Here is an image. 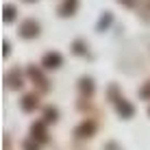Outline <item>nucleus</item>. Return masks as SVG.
I'll return each mask as SVG.
<instances>
[{
    "label": "nucleus",
    "instance_id": "obj_3",
    "mask_svg": "<svg viewBox=\"0 0 150 150\" xmlns=\"http://www.w3.org/2000/svg\"><path fill=\"white\" fill-rule=\"evenodd\" d=\"M15 18V9H11V7H4V20H13Z\"/></svg>",
    "mask_w": 150,
    "mask_h": 150
},
{
    "label": "nucleus",
    "instance_id": "obj_1",
    "mask_svg": "<svg viewBox=\"0 0 150 150\" xmlns=\"http://www.w3.org/2000/svg\"><path fill=\"white\" fill-rule=\"evenodd\" d=\"M37 30H39L37 22H26V24L22 26V35H24V37H35V35H37Z\"/></svg>",
    "mask_w": 150,
    "mask_h": 150
},
{
    "label": "nucleus",
    "instance_id": "obj_2",
    "mask_svg": "<svg viewBox=\"0 0 150 150\" xmlns=\"http://www.w3.org/2000/svg\"><path fill=\"white\" fill-rule=\"evenodd\" d=\"M59 57H57V54H48V57H46V59H44V65H46V68H54V65H59Z\"/></svg>",
    "mask_w": 150,
    "mask_h": 150
},
{
    "label": "nucleus",
    "instance_id": "obj_5",
    "mask_svg": "<svg viewBox=\"0 0 150 150\" xmlns=\"http://www.w3.org/2000/svg\"><path fill=\"white\" fill-rule=\"evenodd\" d=\"M33 102H35V98H26V100H24V107H26V109H33Z\"/></svg>",
    "mask_w": 150,
    "mask_h": 150
},
{
    "label": "nucleus",
    "instance_id": "obj_4",
    "mask_svg": "<svg viewBox=\"0 0 150 150\" xmlns=\"http://www.w3.org/2000/svg\"><path fill=\"white\" fill-rule=\"evenodd\" d=\"M117 109H120L122 111V115H131V107H126V102H120V105H117Z\"/></svg>",
    "mask_w": 150,
    "mask_h": 150
}]
</instances>
